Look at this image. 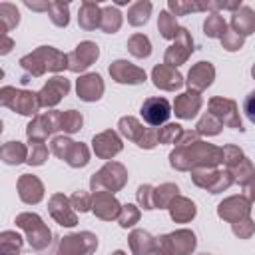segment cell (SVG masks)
<instances>
[{"instance_id": "cell-1", "label": "cell", "mask_w": 255, "mask_h": 255, "mask_svg": "<svg viewBox=\"0 0 255 255\" xmlns=\"http://www.w3.org/2000/svg\"><path fill=\"white\" fill-rule=\"evenodd\" d=\"M169 114H171V108L165 98H147L141 104V118L149 126H161L163 122H167Z\"/></svg>"}, {"instance_id": "cell-2", "label": "cell", "mask_w": 255, "mask_h": 255, "mask_svg": "<svg viewBox=\"0 0 255 255\" xmlns=\"http://www.w3.org/2000/svg\"><path fill=\"white\" fill-rule=\"evenodd\" d=\"M50 10H52V18L58 26H66L68 24V6L58 2V4H50Z\"/></svg>"}, {"instance_id": "cell-3", "label": "cell", "mask_w": 255, "mask_h": 255, "mask_svg": "<svg viewBox=\"0 0 255 255\" xmlns=\"http://www.w3.org/2000/svg\"><path fill=\"white\" fill-rule=\"evenodd\" d=\"M149 10H151V4H149V2H139V4H135V6L129 10V16H131L129 20H133V16H137L133 24H141V22H145V20H147Z\"/></svg>"}, {"instance_id": "cell-4", "label": "cell", "mask_w": 255, "mask_h": 255, "mask_svg": "<svg viewBox=\"0 0 255 255\" xmlns=\"http://www.w3.org/2000/svg\"><path fill=\"white\" fill-rule=\"evenodd\" d=\"M243 112H245V116L255 124V92H251V94L245 98V102H243Z\"/></svg>"}, {"instance_id": "cell-5", "label": "cell", "mask_w": 255, "mask_h": 255, "mask_svg": "<svg viewBox=\"0 0 255 255\" xmlns=\"http://www.w3.org/2000/svg\"><path fill=\"white\" fill-rule=\"evenodd\" d=\"M169 20H171V16H169L167 12H163V14H161L159 24H161V32H163V36H167V38H169V36H173V32H175V30H171V28H169Z\"/></svg>"}]
</instances>
